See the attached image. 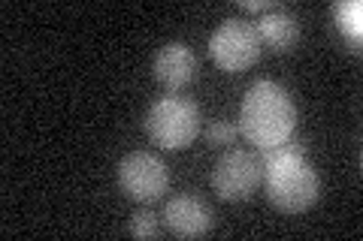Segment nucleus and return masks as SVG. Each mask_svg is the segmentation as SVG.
Segmentation results:
<instances>
[{
    "mask_svg": "<svg viewBox=\"0 0 363 241\" xmlns=\"http://www.w3.org/2000/svg\"><path fill=\"white\" fill-rule=\"evenodd\" d=\"M333 18L339 30H342L345 42L351 45V52H360V40H363V4L360 0H339V4H333Z\"/></svg>",
    "mask_w": 363,
    "mask_h": 241,
    "instance_id": "9d476101",
    "label": "nucleus"
},
{
    "mask_svg": "<svg viewBox=\"0 0 363 241\" xmlns=\"http://www.w3.org/2000/svg\"><path fill=\"white\" fill-rule=\"evenodd\" d=\"M152 73L167 90H182L185 85L194 82V76H197V54L188 42L173 40L164 49H157Z\"/></svg>",
    "mask_w": 363,
    "mask_h": 241,
    "instance_id": "6e6552de",
    "label": "nucleus"
},
{
    "mask_svg": "<svg viewBox=\"0 0 363 241\" xmlns=\"http://www.w3.org/2000/svg\"><path fill=\"white\" fill-rule=\"evenodd\" d=\"M236 136H240V127L233 121H212L206 127V139L215 148H230L236 142Z\"/></svg>",
    "mask_w": 363,
    "mask_h": 241,
    "instance_id": "f8f14e48",
    "label": "nucleus"
},
{
    "mask_svg": "<svg viewBox=\"0 0 363 241\" xmlns=\"http://www.w3.org/2000/svg\"><path fill=\"white\" fill-rule=\"evenodd\" d=\"M118 187L133 202H157L169 187V169L155 151H130L118 160Z\"/></svg>",
    "mask_w": 363,
    "mask_h": 241,
    "instance_id": "39448f33",
    "label": "nucleus"
},
{
    "mask_svg": "<svg viewBox=\"0 0 363 241\" xmlns=\"http://www.w3.org/2000/svg\"><path fill=\"white\" fill-rule=\"evenodd\" d=\"M145 133L164 151H182L200 133V109L188 97H161L145 112Z\"/></svg>",
    "mask_w": 363,
    "mask_h": 241,
    "instance_id": "7ed1b4c3",
    "label": "nucleus"
},
{
    "mask_svg": "<svg viewBox=\"0 0 363 241\" xmlns=\"http://www.w3.org/2000/svg\"><path fill=\"white\" fill-rule=\"evenodd\" d=\"M264 187L272 208L281 214H303L315 205L321 178L306 154H281L264 160Z\"/></svg>",
    "mask_w": 363,
    "mask_h": 241,
    "instance_id": "f03ea898",
    "label": "nucleus"
},
{
    "mask_svg": "<svg viewBox=\"0 0 363 241\" xmlns=\"http://www.w3.org/2000/svg\"><path fill=\"white\" fill-rule=\"evenodd\" d=\"M260 184H264V160L255 151L230 148L212 169V190L227 202H245Z\"/></svg>",
    "mask_w": 363,
    "mask_h": 241,
    "instance_id": "423d86ee",
    "label": "nucleus"
},
{
    "mask_svg": "<svg viewBox=\"0 0 363 241\" xmlns=\"http://www.w3.org/2000/svg\"><path fill=\"white\" fill-rule=\"evenodd\" d=\"M164 226L179 238H200L215 226V211L194 193H179L164 205Z\"/></svg>",
    "mask_w": 363,
    "mask_h": 241,
    "instance_id": "0eeeda50",
    "label": "nucleus"
},
{
    "mask_svg": "<svg viewBox=\"0 0 363 241\" xmlns=\"http://www.w3.org/2000/svg\"><path fill=\"white\" fill-rule=\"evenodd\" d=\"M242 9H245V13H279V9H281V4H276V0H242V4H240Z\"/></svg>",
    "mask_w": 363,
    "mask_h": 241,
    "instance_id": "ddd939ff",
    "label": "nucleus"
},
{
    "mask_svg": "<svg viewBox=\"0 0 363 241\" xmlns=\"http://www.w3.org/2000/svg\"><path fill=\"white\" fill-rule=\"evenodd\" d=\"M164 233V226H161V221H157V214H152V211H133V217H130V235L133 238H157Z\"/></svg>",
    "mask_w": 363,
    "mask_h": 241,
    "instance_id": "9b49d317",
    "label": "nucleus"
},
{
    "mask_svg": "<svg viewBox=\"0 0 363 241\" xmlns=\"http://www.w3.org/2000/svg\"><path fill=\"white\" fill-rule=\"evenodd\" d=\"M257 28V37L264 45H269L272 52H291L294 45L300 40V25L297 18L285 9H279V13H267L260 16V21H255Z\"/></svg>",
    "mask_w": 363,
    "mask_h": 241,
    "instance_id": "1a4fd4ad",
    "label": "nucleus"
},
{
    "mask_svg": "<svg viewBox=\"0 0 363 241\" xmlns=\"http://www.w3.org/2000/svg\"><path fill=\"white\" fill-rule=\"evenodd\" d=\"M240 133L257 151L276 148L297 133V106L285 85L264 78L245 90L240 112Z\"/></svg>",
    "mask_w": 363,
    "mask_h": 241,
    "instance_id": "f257e3e1",
    "label": "nucleus"
},
{
    "mask_svg": "<svg viewBox=\"0 0 363 241\" xmlns=\"http://www.w3.org/2000/svg\"><path fill=\"white\" fill-rule=\"evenodd\" d=\"M264 42L257 28L245 18H224L209 37V57L227 73H242L257 64Z\"/></svg>",
    "mask_w": 363,
    "mask_h": 241,
    "instance_id": "20e7f679",
    "label": "nucleus"
}]
</instances>
